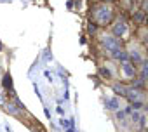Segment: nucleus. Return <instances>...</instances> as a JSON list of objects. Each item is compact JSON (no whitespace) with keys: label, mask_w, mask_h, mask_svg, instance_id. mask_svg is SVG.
Here are the masks:
<instances>
[{"label":"nucleus","mask_w":148,"mask_h":132,"mask_svg":"<svg viewBox=\"0 0 148 132\" xmlns=\"http://www.w3.org/2000/svg\"><path fill=\"white\" fill-rule=\"evenodd\" d=\"M112 9L110 7H106V5H99V7H96V12H94V18H96V21H98V24L99 26H105V24H108L110 21H112Z\"/></svg>","instance_id":"1"},{"label":"nucleus","mask_w":148,"mask_h":132,"mask_svg":"<svg viewBox=\"0 0 148 132\" xmlns=\"http://www.w3.org/2000/svg\"><path fill=\"white\" fill-rule=\"evenodd\" d=\"M103 45L106 47L108 52H113V50H119L120 49V40L117 37H105L103 38Z\"/></svg>","instance_id":"2"},{"label":"nucleus","mask_w":148,"mask_h":132,"mask_svg":"<svg viewBox=\"0 0 148 132\" xmlns=\"http://www.w3.org/2000/svg\"><path fill=\"white\" fill-rule=\"evenodd\" d=\"M122 71H124V75L127 78H134L136 77V66L131 64V63H124L122 64Z\"/></svg>","instance_id":"3"},{"label":"nucleus","mask_w":148,"mask_h":132,"mask_svg":"<svg viewBox=\"0 0 148 132\" xmlns=\"http://www.w3.org/2000/svg\"><path fill=\"white\" fill-rule=\"evenodd\" d=\"M125 30H127L125 21H119V23L113 26V37H122V35L125 33Z\"/></svg>","instance_id":"4"},{"label":"nucleus","mask_w":148,"mask_h":132,"mask_svg":"<svg viewBox=\"0 0 148 132\" xmlns=\"http://www.w3.org/2000/svg\"><path fill=\"white\" fill-rule=\"evenodd\" d=\"M105 104H106V108H108L110 111H119V108H120V101H119L117 97H110V99H106Z\"/></svg>","instance_id":"5"},{"label":"nucleus","mask_w":148,"mask_h":132,"mask_svg":"<svg viewBox=\"0 0 148 132\" xmlns=\"http://www.w3.org/2000/svg\"><path fill=\"white\" fill-rule=\"evenodd\" d=\"M113 90H115V94H119L120 97H125L127 87H125V85H120V84H113Z\"/></svg>","instance_id":"6"},{"label":"nucleus","mask_w":148,"mask_h":132,"mask_svg":"<svg viewBox=\"0 0 148 132\" xmlns=\"http://www.w3.org/2000/svg\"><path fill=\"white\" fill-rule=\"evenodd\" d=\"M4 87L5 89H12V78H11V75H4Z\"/></svg>","instance_id":"7"},{"label":"nucleus","mask_w":148,"mask_h":132,"mask_svg":"<svg viewBox=\"0 0 148 132\" xmlns=\"http://www.w3.org/2000/svg\"><path fill=\"white\" fill-rule=\"evenodd\" d=\"M4 106H5V111H9V113H12V115H19V111L16 110V106H14V104L7 103V104H4Z\"/></svg>","instance_id":"8"},{"label":"nucleus","mask_w":148,"mask_h":132,"mask_svg":"<svg viewBox=\"0 0 148 132\" xmlns=\"http://www.w3.org/2000/svg\"><path fill=\"white\" fill-rule=\"evenodd\" d=\"M99 73H101V77H103V78H112V73H110L106 68H99Z\"/></svg>","instance_id":"9"},{"label":"nucleus","mask_w":148,"mask_h":132,"mask_svg":"<svg viewBox=\"0 0 148 132\" xmlns=\"http://www.w3.org/2000/svg\"><path fill=\"white\" fill-rule=\"evenodd\" d=\"M87 30H89V33H96V30H98V24H96V23H89Z\"/></svg>","instance_id":"10"},{"label":"nucleus","mask_w":148,"mask_h":132,"mask_svg":"<svg viewBox=\"0 0 148 132\" xmlns=\"http://www.w3.org/2000/svg\"><path fill=\"white\" fill-rule=\"evenodd\" d=\"M143 14H145V12H143V11H141V12H138V14H134V19H136V21H138V23H143V18H145V16H143Z\"/></svg>","instance_id":"11"},{"label":"nucleus","mask_w":148,"mask_h":132,"mask_svg":"<svg viewBox=\"0 0 148 132\" xmlns=\"http://www.w3.org/2000/svg\"><path fill=\"white\" fill-rule=\"evenodd\" d=\"M59 122H61V127H63V129H68L70 123H71V120H59Z\"/></svg>","instance_id":"12"},{"label":"nucleus","mask_w":148,"mask_h":132,"mask_svg":"<svg viewBox=\"0 0 148 132\" xmlns=\"http://www.w3.org/2000/svg\"><path fill=\"white\" fill-rule=\"evenodd\" d=\"M44 59H45V61H51V59H52V56L49 54V50H45V54H44Z\"/></svg>","instance_id":"13"},{"label":"nucleus","mask_w":148,"mask_h":132,"mask_svg":"<svg viewBox=\"0 0 148 132\" xmlns=\"http://www.w3.org/2000/svg\"><path fill=\"white\" fill-rule=\"evenodd\" d=\"M45 77L49 78V82H52V78H54V77H52V73H49V71H45Z\"/></svg>","instance_id":"14"},{"label":"nucleus","mask_w":148,"mask_h":132,"mask_svg":"<svg viewBox=\"0 0 148 132\" xmlns=\"http://www.w3.org/2000/svg\"><path fill=\"white\" fill-rule=\"evenodd\" d=\"M44 113H45V116H47V118H51V111H49V110H47V108H45V110H44Z\"/></svg>","instance_id":"15"},{"label":"nucleus","mask_w":148,"mask_h":132,"mask_svg":"<svg viewBox=\"0 0 148 132\" xmlns=\"http://www.w3.org/2000/svg\"><path fill=\"white\" fill-rule=\"evenodd\" d=\"M0 49H2V44H0Z\"/></svg>","instance_id":"16"},{"label":"nucleus","mask_w":148,"mask_h":132,"mask_svg":"<svg viewBox=\"0 0 148 132\" xmlns=\"http://www.w3.org/2000/svg\"><path fill=\"white\" fill-rule=\"evenodd\" d=\"M103 2H106V0H103ZM108 2H110V0H108Z\"/></svg>","instance_id":"17"}]
</instances>
